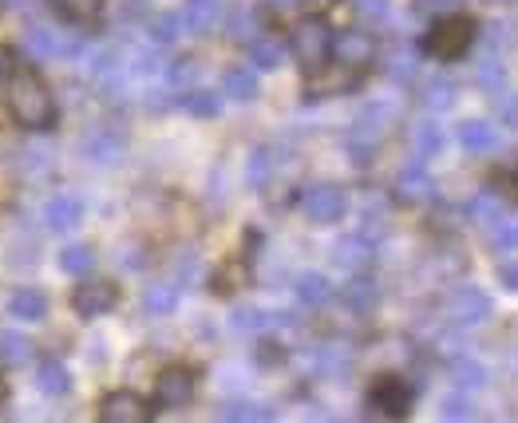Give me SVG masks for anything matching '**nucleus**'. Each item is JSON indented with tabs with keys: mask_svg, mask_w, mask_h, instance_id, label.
<instances>
[{
	"mask_svg": "<svg viewBox=\"0 0 518 423\" xmlns=\"http://www.w3.org/2000/svg\"><path fill=\"white\" fill-rule=\"evenodd\" d=\"M475 84L483 87L487 95H503L507 91V68H503V60L499 56H487V60H479V68H475Z\"/></svg>",
	"mask_w": 518,
	"mask_h": 423,
	"instance_id": "nucleus-27",
	"label": "nucleus"
},
{
	"mask_svg": "<svg viewBox=\"0 0 518 423\" xmlns=\"http://www.w3.org/2000/svg\"><path fill=\"white\" fill-rule=\"evenodd\" d=\"M182 32H186V28H182V16H178V12H159V16L147 24L151 44H174Z\"/></svg>",
	"mask_w": 518,
	"mask_h": 423,
	"instance_id": "nucleus-30",
	"label": "nucleus"
},
{
	"mask_svg": "<svg viewBox=\"0 0 518 423\" xmlns=\"http://www.w3.org/2000/svg\"><path fill=\"white\" fill-rule=\"evenodd\" d=\"M499 107H503V119H507V127H518V95H499Z\"/></svg>",
	"mask_w": 518,
	"mask_h": 423,
	"instance_id": "nucleus-45",
	"label": "nucleus"
},
{
	"mask_svg": "<svg viewBox=\"0 0 518 423\" xmlns=\"http://www.w3.org/2000/svg\"><path fill=\"white\" fill-rule=\"evenodd\" d=\"M178 16H182V28H186V32L206 36V32L218 24V16H222V0H186Z\"/></svg>",
	"mask_w": 518,
	"mask_h": 423,
	"instance_id": "nucleus-15",
	"label": "nucleus"
},
{
	"mask_svg": "<svg viewBox=\"0 0 518 423\" xmlns=\"http://www.w3.org/2000/svg\"><path fill=\"white\" fill-rule=\"evenodd\" d=\"M273 163H277V155H273L269 147H258V151L250 155V163H246V178H250V186H254V190H265V186H269Z\"/></svg>",
	"mask_w": 518,
	"mask_h": 423,
	"instance_id": "nucleus-32",
	"label": "nucleus"
},
{
	"mask_svg": "<svg viewBox=\"0 0 518 423\" xmlns=\"http://www.w3.org/2000/svg\"><path fill=\"white\" fill-rule=\"evenodd\" d=\"M293 293H297V301H301L305 309H321V305L333 297V281H329L325 273H301V277L293 281Z\"/></svg>",
	"mask_w": 518,
	"mask_h": 423,
	"instance_id": "nucleus-17",
	"label": "nucleus"
},
{
	"mask_svg": "<svg viewBox=\"0 0 518 423\" xmlns=\"http://www.w3.org/2000/svg\"><path fill=\"white\" fill-rule=\"evenodd\" d=\"M479 40V20L463 16V12H447V16H435V24L424 36V56L439 60V64H455L471 52V44Z\"/></svg>",
	"mask_w": 518,
	"mask_h": 423,
	"instance_id": "nucleus-2",
	"label": "nucleus"
},
{
	"mask_svg": "<svg viewBox=\"0 0 518 423\" xmlns=\"http://www.w3.org/2000/svg\"><path fill=\"white\" fill-rule=\"evenodd\" d=\"M194 392H198L194 368L171 364V368H163V372L155 376V396H151V404H155L159 412H182V408L194 400Z\"/></svg>",
	"mask_w": 518,
	"mask_h": 423,
	"instance_id": "nucleus-6",
	"label": "nucleus"
},
{
	"mask_svg": "<svg viewBox=\"0 0 518 423\" xmlns=\"http://www.w3.org/2000/svg\"><path fill=\"white\" fill-rule=\"evenodd\" d=\"M372 257H376V242L364 238V234H348V238H341L333 246V261L341 269H352V273H360L364 265H372Z\"/></svg>",
	"mask_w": 518,
	"mask_h": 423,
	"instance_id": "nucleus-14",
	"label": "nucleus"
},
{
	"mask_svg": "<svg viewBox=\"0 0 518 423\" xmlns=\"http://www.w3.org/2000/svg\"><path fill=\"white\" fill-rule=\"evenodd\" d=\"M293 317L285 313H265V309H238L230 313V329L234 333H265V329H277V325H289Z\"/></svg>",
	"mask_w": 518,
	"mask_h": 423,
	"instance_id": "nucleus-18",
	"label": "nucleus"
},
{
	"mask_svg": "<svg viewBox=\"0 0 518 423\" xmlns=\"http://www.w3.org/2000/svg\"><path fill=\"white\" fill-rule=\"evenodd\" d=\"M463 0H412V8L420 12V16H447V12H455Z\"/></svg>",
	"mask_w": 518,
	"mask_h": 423,
	"instance_id": "nucleus-41",
	"label": "nucleus"
},
{
	"mask_svg": "<svg viewBox=\"0 0 518 423\" xmlns=\"http://www.w3.org/2000/svg\"><path fill=\"white\" fill-rule=\"evenodd\" d=\"M80 218H84L80 198L60 194V198H52V202L44 206V222H48V230H72V226H80Z\"/></svg>",
	"mask_w": 518,
	"mask_h": 423,
	"instance_id": "nucleus-20",
	"label": "nucleus"
},
{
	"mask_svg": "<svg viewBox=\"0 0 518 423\" xmlns=\"http://www.w3.org/2000/svg\"><path fill=\"white\" fill-rule=\"evenodd\" d=\"M4 400H8V376H0V408H4Z\"/></svg>",
	"mask_w": 518,
	"mask_h": 423,
	"instance_id": "nucleus-50",
	"label": "nucleus"
},
{
	"mask_svg": "<svg viewBox=\"0 0 518 423\" xmlns=\"http://www.w3.org/2000/svg\"><path fill=\"white\" fill-rule=\"evenodd\" d=\"M333 56H337V64L364 72L376 60V40L364 28H345L341 36H333Z\"/></svg>",
	"mask_w": 518,
	"mask_h": 423,
	"instance_id": "nucleus-11",
	"label": "nucleus"
},
{
	"mask_svg": "<svg viewBox=\"0 0 518 423\" xmlns=\"http://www.w3.org/2000/svg\"><path fill=\"white\" fill-rule=\"evenodd\" d=\"M345 301L356 309V313H368V309H376V301H380V289H376V281L372 277H364V273H356L352 281L345 285Z\"/></svg>",
	"mask_w": 518,
	"mask_h": 423,
	"instance_id": "nucleus-25",
	"label": "nucleus"
},
{
	"mask_svg": "<svg viewBox=\"0 0 518 423\" xmlns=\"http://www.w3.org/2000/svg\"><path fill=\"white\" fill-rule=\"evenodd\" d=\"M60 269L72 277H87L95 269V250L91 246H64L60 250Z\"/></svg>",
	"mask_w": 518,
	"mask_h": 423,
	"instance_id": "nucleus-31",
	"label": "nucleus"
},
{
	"mask_svg": "<svg viewBox=\"0 0 518 423\" xmlns=\"http://www.w3.org/2000/svg\"><path fill=\"white\" fill-rule=\"evenodd\" d=\"M222 91L230 99H238V103H250V99H258V76L250 68H230L222 76Z\"/></svg>",
	"mask_w": 518,
	"mask_h": 423,
	"instance_id": "nucleus-26",
	"label": "nucleus"
},
{
	"mask_svg": "<svg viewBox=\"0 0 518 423\" xmlns=\"http://www.w3.org/2000/svg\"><path fill=\"white\" fill-rule=\"evenodd\" d=\"M420 103H424L428 111H447V107H455V84H451V80H428Z\"/></svg>",
	"mask_w": 518,
	"mask_h": 423,
	"instance_id": "nucleus-34",
	"label": "nucleus"
},
{
	"mask_svg": "<svg viewBox=\"0 0 518 423\" xmlns=\"http://www.w3.org/2000/svg\"><path fill=\"white\" fill-rule=\"evenodd\" d=\"M281 356H285V352H281V348H277L273 340H261V348H258V360H261V364H273V360H281Z\"/></svg>",
	"mask_w": 518,
	"mask_h": 423,
	"instance_id": "nucleus-49",
	"label": "nucleus"
},
{
	"mask_svg": "<svg viewBox=\"0 0 518 423\" xmlns=\"http://www.w3.org/2000/svg\"><path fill=\"white\" fill-rule=\"evenodd\" d=\"M36 388L56 400V396H68L72 392V376H68V368L60 360H44L40 372H36Z\"/></svg>",
	"mask_w": 518,
	"mask_h": 423,
	"instance_id": "nucleus-22",
	"label": "nucleus"
},
{
	"mask_svg": "<svg viewBox=\"0 0 518 423\" xmlns=\"http://www.w3.org/2000/svg\"><path fill=\"white\" fill-rule=\"evenodd\" d=\"M0 360L4 364H28L32 360V340L24 333H0Z\"/></svg>",
	"mask_w": 518,
	"mask_h": 423,
	"instance_id": "nucleus-33",
	"label": "nucleus"
},
{
	"mask_svg": "<svg viewBox=\"0 0 518 423\" xmlns=\"http://www.w3.org/2000/svg\"><path fill=\"white\" fill-rule=\"evenodd\" d=\"M68 24H76V28H91V24H99L103 20V0H48Z\"/></svg>",
	"mask_w": 518,
	"mask_h": 423,
	"instance_id": "nucleus-19",
	"label": "nucleus"
},
{
	"mask_svg": "<svg viewBox=\"0 0 518 423\" xmlns=\"http://www.w3.org/2000/svg\"><path fill=\"white\" fill-rule=\"evenodd\" d=\"M499 281H503V289L518 293V261H503L499 265Z\"/></svg>",
	"mask_w": 518,
	"mask_h": 423,
	"instance_id": "nucleus-46",
	"label": "nucleus"
},
{
	"mask_svg": "<svg viewBox=\"0 0 518 423\" xmlns=\"http://www.w3.org/2000/svg\"><path fill=\"white\" fill-rule=\"evenodd\" d=\"M396 194L404 202H428L432 198V174H428L424 159H412V163L400 167V174H396Z\"/></svg>",
	"mask_w": 518,
	"mask_h": 423,
	"instance_id": "nucleus-12",
	"label": "nucleus"
},
{
	"mask_svg": "<svg viewBox=\"0 0 518 423\" xmlns=\"http://www.w3.org/2000/svg\"><path fill=\"white\" fill-rule=\"evenodd\" d=\"M8 111L28 131H52L56 119H60L52 87L44 84V76L36 68H12L8 72Z\"/></svg>",
	"mask_w": 518,
	"mask_h": 423,
	"instance_id": "nucleus-1",
	"label": "nucleus"
},
{
	"mask_svg": "<svg viewBox=\"0 0 518 423\" xmlns=\"http://www.w3.org/2000/svg\"><path fill=\"white\" fill-rule=\"evenodd\" d=\"M364 404H368L376 416L404 420V416L412 412V404H416V392H412V384H408L404 376H396V372H384V376H376V380L368 384V392H364Z\"/></svg>",
	"mask_w": 518,
	"mask_h": 423,
	"instance_id": "nucleus-5",
	"label": "nucleus"
},
{
	"mask_svg": "<svg viewBox=\"0 0 518 423\" xmlns=\"http://www.w3.org/2000/svg\"><path fill=\"white\" fill-rule=\"evenodd\" d=\"M8 313H12L16 321H28V325H32V321H44V317H48V297H44L40 289H28V285H24V289H16V293L8 297Z\"/></svg>",
	"mask_w": 518,
	"mask_h": 423,
	"instance_id": "nucleus-16",
	"label": "nucleus"
},
{
	"mask_svg": "<svg viewBox=\"0 0 518 423\" xmlns=\"http://www.w3.org/2000/svg\"><path fill=\"white\" fill-rule=\"evenodd\" d=\"M301 210H305V218L317 222V226L341 222L348 214L345 186H337V182H317V186H309V190L301 194Z\"/></svg>",
	"mask_w": 518,
	"mask_h": 423,
	"instance_id": "nucleus-7",
	"label": "nucleus"
},
{
	"mask_svg": "<svg viewBox=\"0 0 518 423\" xmlns=\"http://www.w3.org/2000/svg\"><path fill=\"white\" fill-rule=\"evenodd\" d=\"M269 4H289V0H269Z\"/></svg>",
	"mask_w": 518,
	"mask_h": 423,
	"instance_id": "nucleus-51",
	"label": "nucleus"
},
{
	"mask_svg": "<svg viewBox=\"0 0 518 423\" xmlns=\"http://www.w3.org/2000/svg\"><path fill=\"white\" fill-rule=\"evenodd\" d=\"M178 273L186 277V285H194V277H198V257H194V254L182 257V261H178Z\"/></svg>",
	"mask_w": 518,
	"mask_h": 423,
	"instance_id": "nucleus-48",
	"label": "nucleus"
},
{
	"mask_svg": "<svg viewBox=\"0 0 518 423\" xmlns=\"http://www.w3.org/2000/svg\"><path fill=\"white\" fill-rule=\"evenodd\" d=\"M487 4H503V0H487Z\"/></svg>",
	"mask_w": 518,
	"mask_h": 423,
	"instance_id": "nucleus-52",
	"label": "nucleus"
},
{
	"mask_svg": "<svg viewBox=\"0 0 518 423\" xmlns=\"http://www.w3.org/2000/svg\"><path fill=\"white\" fill-rule=\"evenodd\" d=\"M439 416H443V420H475V404H471V396L451 392V396H443Z\"/></svg>",
	"mask_w": 518,
	"mask_h": 423,
	"instance_id": "nucleus-38",
	"label": "nucleus"
},
{
	"mask_svg": "<svg viewBox=\"0 0 518 423\" xmlns=\"http://www.w3.org/2000/svg\"><path fill=\"white\" fill-rule=\"evenodd\" d=\"M289 48H293V56H297L301 72H305V76H313V72H317V68H325V64H329V56H333V32L325 28V20H321V16H305V20L293 28Z\"/></svg>",
	"mask_w": 518,
	"mask_h": 423,
	"instance_id": "nucleus-3",
	"label": "nucleus"
},
{
	"mask_svg": "<svg viewBox=\"0 0 518 423\" xmlns=\"http://www.w3.org/2000/svg\"><path fill=\"white\" fill-rule=\"evenodd\" d=\"M297 4H301L305 16H325V12H333L341 0H297Z\"/></svg>",
	"mask_w": 518,
	"mask_h": 423,
	"instance_id": "nucleus-44",
	"label": "nucleus"
},
{
	"mask_svg": "<svg viewBox=\"0 0 518 423\" xmlns=\"http://www.w3.org/2000/svg\"><path fill=\"white\" fill-rule=\"evenodd\" d=\"M459 147L467 155H491L499 147V127L487 119H467V123H459Z\"/></svg>",
	"mask_w": 518,
	"mask_h": 423,
	"instance_id": "nucleus-13",
	"label": "nucleus"
},
{
	"mask_svg": "<svg viewBox=\"0 0 518 423\" xmlns=\"http://www.w3.org/2000/svg\"><path fill=\"white\" fill-rule=\"evenodd\" d=\"M218 416H222V420H242V423H269V420H277V412H273V408L254 404V400H234V404H226Z\"/></svg>",
	"mask_w": 518,
	"mask_h": 423,
	"instance_id": "nucleus-28",
	"label": "nucleus"
},
{
	"mask_svg": "<svg viewBox=\"0 0 518 423\" xmlns=\"http://www.w3.org/2000/svg\"><path fill=\"white\" fill-rule=\"evenodd\" d=\"M439 151H443V131H439V123H432V119L416 123V131H412V155L428 163Z\"/></svg>",
	"mask_w": 518,
	"mask_h": 423,
	"instance_id": "nucleus-24",
	"label": "nucleus"
},
{
	"mask_svg": "<svg viewBox=\"0 0 518 423\" xmlns=\"http://www.w3.org/2000/svg\"><path fill=\"white\" fill-rule=\"evenodd\" d=\"M467 218H471V222H479V226H491V222H499V218H503V202L495 198V190H483V194H475V198L467 202Z\"/></svg>",
	"mask_w": 518,
	"mask_h": 423,
	"instance_id": "nucleus-29",
	"label": "nucleus"
},
{
	"mask_svg": "<svg viewBox=\"0 0 518 423\" xmlns=\"http://www.w3.org/2000/svg\"><path fill=\"white\" fill-rule=\"evenodd\" d=\"M281 44L277 40H250V64L258 68V72H273V68H281Z\"/></svg>",
	"mask_w": 518,
	"mask_h": 423,
	"instance_id": "nucleus-35",
	"label": "nucleus"
},
{
	"mask_svg": "<svg viewBox=\"0 0 518 423\" xmlns=\"http://www.w3.org/2000/svg\"><path fill=\"white\" fill-rule=\"evenodd\" d=\"M356 8L364 12V16H388V0H356Z\"/></svg>",
	"mask_w": 518,
	"mask_h": 423,
	"instance_id": "nucleus-47",
	"label": "nucleus"
},
{
	"mask_svg": "<svg viewBox=\"0 0 518 423\" xmlns=\"http://www.w3.org/2000/svg\"><path fill=\"white\" fill-rule=\"evenodd\" d=\"M119 305V285L115 281H80L76 285V293H72V309L80 313V317H103V313H111Z\"/></svg>",
	"mask_w": 518,
	"mask_h": 423,
	"instance_id": "nucleus-9",
	"label": "nucleus"
},
{
	"mask_svg": "<svg viewBox=\"0 0 518 423\" xmlns=\"http://www.w3.org/2000/svg\"><path fill=\"white\" fill-rule=\"evenodd\" d=\"M447 317L455 321V325H463V329H475V325H487L491 321V313H495V301L483 293V289H475V285H459L451 297H447Z\"/></svg>",
	"mask_w": 518,
	"mask_h": 423,
	"instance_id": "nucleus-8",
	"label": "nucleus"
},
{
	"mask_svg": "<svg viewBox=\"0 0 518 423\" xmlns=\"http://www.w3.org/2000/svg\"><path fill=\"white\" fill-rule=\"evenodd\" d=\"M99 420L103 423H147L151 420V404H147L139 392L119 388V392L103 396V404H99Z\"/></svg>",
	"mask_w": 518,
	"mask_h": 423,
	"instance_id": "nucleus-10",
	"label": "nucleus"
},
{
	"mask_svg": "<svg viewBox=\"0 0 518 423\" xmlns=\"http://www.w3.org/2000/svg\"><path fill=\"white\" fill-rule=\"evenodd\" d=\"M258 24H261V16L254 8H238V12L230 16V36L242 40V44H250V40H258Z\"/></svg>",
	"mask_w": 518,
	"mask_h": 423,
	"instance_id": "nucleus-37",
	"label": "nucleus"
},
{
	"mask_svg": "<svg viewBox=\"0 0 518 423\" xmlns=\"http://www.w3.org/2000/svg\"><path fill=\"white\" fill-rule=\"evenodd\" d=\"M396 123V107L392 103H368L352 131H348V151H352V163H368V155L376 151V143L388 135V127Z\"/></svg>",
	"mask_w": 518,
	"mask_h": 423,
	"instance_id": "nucleus-4",
	"label": "nucleus"
},
{
	"mask_svg": "<svg viewBox=\"0 0 518 423\" xmlns=\"http://www.w3.org/2000/svg\"><path fill=\"white\" fill-rule=\"evenodd\" d=\"M388 76L400 80V84H408V80L416 76V52H412V48H408V52L400 48V52L392 56V64H388Z\"/></svg>",
	"mask_w": 518,
	"mask_h": 423,
	"instance_id": "nucleus-40",
	"label": "nucleus"
},
{
	"mask_svg": "<svg viewBox=\"0 0 518 423\" xmlns=\"http://www.w3.org/2000/svg\"><path fill=\"white\" fill-rule=\"evenodd\" d=\"M182 107H186L190 115H198V119H214V115L222 111V95L210 91V87H186V91H182Z\"/></svg>",
	"mask_w": 518,
	"mask_h": 423,
	"instance_id": "nucleus-23",
	"label": "nucleus"
},
{
	"mask_svg": "<svg viewBox=\"0 0 518 423\" xmlns=\"http://www.w3.org/2000/svg\"><path fill=\"white\" fill-rule=\"evenodd\" d=\"M455 384L459 388H483L487 384V368L479 360H459L455 364Z\"/></svg>",
	"mask_w": 518,
	"mask_h": 423,
	"instance_id": "nucleus-39",
	"label": "nucleus"
},
{
	"mask_svg": "<svg viewBox=\"0 0 518 423\" xmlns=\"http://www.w3.org/2000/svg\"><path fill=\"white\" fill-rule=\"evenodd\" d=\"M487 242H491V250L511 254V250H518V226L511 222V218L491 222V226H487Z\"/></svg>",
	"mask_w": 518,
	"mask_h": 423,
	"instance_id": "nucleus-36",
	"label": "nucleus"
},
{
	"mask_svg": "<svg viewBox=\"0 0 518 423\" xmlns=\"http://www.w3.org/2000/svg\"><path fill=\"white\" fill-rule=\"evenodd\" d=\"M194 80H198V64H194V60H178L171 68L174 87H194Z\"/></svg>",
	"mask_w": 518,
	"mask_h": 423,
	"instance_id": "nucleus-42",
	"label": "nucleus"
},
{
	"mask_svg": "<svg viewBox=\"0 0 518 423\" xmlns=\"http://www.w3.org/2000/svg\"><path fill=\"white\" fill-rule=\"evenodd\" d=\"M178 309V285L171 281H155L143 289V313L147 317H171Z\"/></svg>",
	"mask_w": 518,
	"mask_h": 423,
	"instance_id": "nucleus-21",
	"label": "nucleus"
},
{
	"mask_svg": "<svg viewBox=\"0 0 518 423\" xmlns=\"http://www.w3.org/2000/svg\"><path fill=\"white\" fill-rule=\"evenodd\" d=\"M491 182H503V186H491V190H503V198H507V202H515V206H518V167L503 170V174H495Z\"/></svg>",
	"mask_w": 518,
	"mask_h": 423,
	"instance_id": "nucleus-43",
	"label": "nucleus"
}]
</instances>
